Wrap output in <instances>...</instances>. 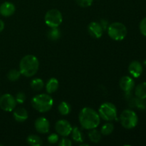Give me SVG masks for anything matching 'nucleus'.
I'll return each mask as SVG.
<instances>
[{
    "label": "nucleus",
    "instance_id": "9d476101",
    "mask_svg": "<svg viewBox=\"0 0 146 146\" xmlns=\"http://www.w3.org/2000/svg\"><path fill=\"white\" fill-rule=\"evenodd\" d=\"M34 127L36 131L41 134H45L48 133L50 128L49 121L44 117H40L35 121Z\"/></svg>",
    "mask_w": 146,
    "mask_h": 146
},
{
    "label": "nucleus",
    "instance_id": "7c9ffc66",
    "mask_svg": "<svg viewBox=\"0 0 146 146\" xmlns=\"http://www.w3.org/2000/svg\"><path fill=\"white\" fill-rule=\"evenodd\" d=\"M58 145L60 146H71L72 145V142H71L69 139H68V138L64 137V138H62V139L59 141Z\"/></svg>",
    "mask_w": 146,
    "mask_h": 146
},
{
    "label": "nucleus",
    "instance_id": "6e6552de",
    "mask_svg": "<svg viewBox=\"0 0 146 146\" xmlns=\"http://www.w3.org/2000/svg\"><path fill=\"white\" fill-rule=\"evenodd\" d=\"M17 101L15 97L9 94H3L0 96V108L4 111L11 112L16 108Z\"/></svg>",
    "mask_w": 146,
    "mask_h": 146
},
{
    "label": "nucleus",
    "instance_id": "7ed1b4c3",
    "mask_svg": "<svg viewBox=\"0 0 146 146\" xmlns=\"http://www.w3.org/2000/svg\"><path fill=\"white\" fill-rule=\"evenodd\" d=\"M54 105V100L50 95L41 94L35 96L31 99L33 108L40 113H46L51 109Z\"/></svg>",
    "mask_w": 146,
    "mask_h": 146
},
{
    "label": "nucleus",
    "instance_id": "2f4dec72",
    "mask_svg": "<svg viewBox=\"0 0 146 146\" xmlns=\"http://www.w3.org/2000/svg\"><path fill=\"white\" fill-rule=\"evenodd\" d=\"M99 24H101V27L103 28L104 31L106 30L107 29H108V26H109V24H108V22L107 21V20H106V19H101V21H100Z\"/></svg>",
    "mask_w": 146,
    "mask_h": 146
},
{
    "label": "nucleus",
    "instance_id": "c85d7f7f",
    "mask_svg": "<svg viewBox=\"0 0 146 146\" xmlns=\"http://www.w3.org/2000/svg\"><path fill=\"white\" fill-rule=\"evenodd\" d=\"M48 142L51 144H55L58 141V135L57 133H52L48 136Z\"/></svg>",
    "mask_w": 146,
    "mask_h": 146
},
{
    "label": "nucleus",
    "instance_id": "bb28decb",
    "mask_svg": "<svg viewBox=\"0 0 146 146\" xmlns=\"http://www.w3.org/2000/svg\"><path fill=\"white\" fill-rule=\"evenodd\" d=\"M76 4L81 7H88L93 4L94 0H76Z\"/></svg>",
    "mask_w": 146,
    "mask_h": 146
},
{
    "label": "nucleus",
    "instance_id": "a211bd4d",
    "mask_svg": "<svg viewBox=\"0 0 146 146\" xmlns=\"http://www.w3.org/2000/svg\"><path fill=\"white\" fill-rule=\"evenodd\" d=\"M72 138L75 142L76 143H83L84 141V135L81 130L78 127H74L72 128L71 131Z\"/></svg>",
    "mask_w": 146,
    "mask_h": 146
},
{
    "label": "nucleus",
    "instance_id": "423d86ee",
    "mask_svg": "<svg viewBox=\"0 0 146 146\" xmlns=\"http://www.w3.org/2000/svg\"><path fill=\"white\" fill-rule=\"evenodd\" d=\"M98 114L104 121H112L116 119L118 112L114 104L111 103H104L100 106Z\"/></svg>",
    "mask_w": 146,
    "mask_h": 146
},
{
    "label": "nucleus",
    "instance_id": "473e14b6",
    "mask_svg": "<svg viewBox=\"0 0 146 146\" xmlns=\"http://www.w3.org/2000/svg\"><path fill=\"white\" fill-rule=\"evenodd\" d=\"M4 27H5V24H4V22L1 19H0V33L4 30Z\"/></svg>",
    "mask_w": 146,
    "mask_h": 146
},
{
    "label": "nucleus",
    "instance_id": "f3484780",
    "mask_svg": "<svg viewBox=\"0 0 146 146\" xmlns=\"http://www.w3.org/2000/svg\"><path fill=\"white\" fill-rule=\"evenodd\" d=\"M135 94L137 98L141 99L146 98V82H143L138 84L135 89Z\"/></svg>",
    "mask_w": 146,
    "mask_h": 146
},
{
    "label": "nucleus",
    "instance_id": "6ab92c4d",
    "mask_svg": "<svg viewBox=\"0 0 146 146\" xmlns=\"http://www.w3.org/2000/svg\"><path fill=\"white\" fill-rule=\"evenodd\" d=\"M27 142L31 146H40L43 144V141L39 136L36 135H29L27 138Z\"/></svg>",
    "mask_w": 146,
    "mask_h": 146
},
{
    "label": "nucleus",
    "instance_id": "39448f33",
    "mask_svg": "<svg viewBox=\"0 0 146 146\" xmlns=\"http://www.w3.org/2000/svg\"><path fill=\"white\" fill-rule=\"evenodd\" d=\"M120 121L123 128L126 129H132L138 124V118L135 112L132 110L126 109L121 113L120 115Z\"/></svg>",
    "mask_w": 146,
    "mask_h": 146
},
{
    "label": "nucleus",
    "instance_id": "4468645a",
    "mask_svg": "<svg viewBox=\"0 0 146 146\" xmlns=\"http://www.w3.org/2000/svg\"><path fill=\"white\" fill-rule=\"evenodd\" d=\"M143 71V66L139 61H133L129 64L128 66V71L130 74L134 78H138L141 76Z\"/></svg>",
    "mask_w": 146,
    "mask_h": 146
},
{
    "label": "nucleus",
    "instance_id": "c756f323",
    "mask_svg": "<svg viewBox=\"0 0 146 146\" xmlns=\"http://www.w3.org/2000/svg\"><path fill=\"white\" fill-rule=\"evenodd\" d=\"M140 31H141V33L143 36H146V17L144 18L143 19H142V21L140 23Z\"/></svg>",
    "mask_w": 146,
    "mask_h": 146
},
{
    "label": "nucleus",
    "instance_id": "b1692460",
    "mask_svg": "<svg viewBox=\"0 0 146 146\" xmlns=\"http://www.w3.org/2000/svg\"><path fill=\"white\" fill-rule=\"evenodd\" d=\"M48 38L52 41H56L61 37V31L58 29V27L56 28H51V29L48 31Z\"/></svg>",
    "mask_w": 146,
    "mask_h": 146
},
{
    "label": "nucleus",
    "instance_id": "dca6fc26",
    "mask_svg": "<svg viewBox=\"0 0 146 146\" xmlns=\"http://www.w3.org/2000/svg\"><path fill=\"white\" fill-rule=\"evenodd\" d=\"M58 81L56 78H50L46 85V90L48 94H54L58 88Z\"/></svg>",
    "mask_w": 146,
    "mask_h": 146
},
{
    "label": "nucleus",
    "instance_id": "72a5a7b5",
    "mask_svg": "<svg viewBox=\"0 0 146 146\" xmlns=\"http://www.w3.org/2000/svg\"><path fill=\"white\" fill-rule=\"evenodd\" d=\"M143 64H144V66H145L146 67V59L145 60V61H144V62H143Z\"/></svg>",
    "mask_w": 146,
    "mask_h": 146
},
{
    "label": "nucleus",
    "instance_id": "a878e982",
    "mask_svg": "<svg viewBox=\"0 0 146 146\" xmlns=\"http://www.w3.org/2000/svg\"><path fill=\"white\" fill-rule=\"evenodd\" d=\"M21 72L19 70L11 69L7 74V78L11 81H16L20 78Z\"/></svg>",
    "mask_w": 146,
    "mask_h": 146
},
{
    "label": "nucleus",
    "instance_id": "ddd939ff",
    "mask_svg": "<svg viewBox=\"0 0 146 146\" xmlns=\"http://www.w3.org/2000/svg\"><path fill=\"white\" fill-rule=\"evenodd\" d=\"M16 11V7L13 3L5 1L0 5V14L4 17L12 16Z\"/></svg>",
    "mask_w": 146,
    "mask_h": 146
},
{
    "label": "nucleus",
    "instance_id": "4be33fe9",
    "mask_svg": "<svg viewBox=\"0 0 146 146\" xmlns=\"http://www.w3.org/2000/svg\"><path fill=\"white\" fill-rule=\"evenodd\" d=\"M58 110L60 114H61L62 115H66L70 113L71 108V106L68 103L65 102V101H63V102L60 103V104L58 105Z\"/></svg>",
    "mask_w": 146,
    "mask_h": 146
},
{
    "label": "nucleus",
    "instance_id": "f8f14e48",
    "mask_svg": "<svg viewBox=\"0 0 146 146\" xmlns=\"http://www.w3.org/2000/svg\"><path fill=\"white\" fill-rule=\"evenodd\" d=\"M88 31L92 37L96 38H99L103 35L104 29H103L99 23L93 21L88 24Z\"/></svg>",
    "mask_w": 146,
    "mask_h": 146
},
{
    "label": "nucleus",
    "instance_id": "f257e3e1",
    "mask_svg": "<svg viewBox=\"0 0 146 146\" xmlns=\"http://www.w3.org/2000/svg\"><path fill=\"white\" fill-rule=\"evenodd\" d=\"M78 121L83 128L91 130L96 128L101 123V117L93 108L86 107L81 109L78 115Z\"/></svg>",
    "mask_w": 146,
    "mask_h": 146
},
{
    "label": "nucleus",
    "instance_id": "aec40b11",
    "mask_svg": "<svg viewBox=\"0 0 146 146\" xmlns=\"http://www.w3.org/2000/svg\"><path fill=\"white\" fill-rule=\"evenodd\" d=\"M88 138L91 142L97 143L100 142V141L101 140V132L96 130V128L91 129L88 133Z\"/></svg>",
    "mask_w": 146,
    "mask_h": 146
},
{
    "label": "nucleus",
    "instance_id": "9b49d317",
    "mask_svg": "<svg viewBox=\"0 0 146 146\" xmlns=\"http://www.w3.org/2000/svg\"><path fill=\"white\" fill-rule=\"evenodd\" d=\"M120 88L122 89L125 93H130L135 86V81L131 78V76H125L122 77L120 80L119 82Z\"/></svg>",
    "mask_w": 146,
    "mask_h": 146
},
{
    "label": "nucleus",
    "instance_id": "f704fd0d",
    "mask_svg": "<svg viewBox=\"0 0 146 146\" xmlns=\"http://www.w3.org/2000/svg\"></svg>",
    "mask_w": 146,
    "mask_h": 146
},
{
    "label": "nucleus",
    "instance_id": "20e7f679",
    "mask_svg": "<svg viewBox=\"0 0 146 146\" xmlns=\"http://www.w3.org/2000/svg\"><path fill=\"white\" fill-rule=\"evenodd\" d=\"M107 30L110 38L115 41H122L127 35L126 27L121 22H113L109 24Z\"/></svg>",
    "mask_w": 146,
    "mask_h": 146
},
{
    "label": "nucleus",
    "instance_id": "f03ea898",
    "mask_svg": "<svg viewBox=\"0 0 146 146\" xmlns=\"http://www.w3.org/2000/svg\"><path fill=\"white\" fill-rule=\"evenodd\" d=\"M39 68V61L34 55L25 56L19 62V71L21 75L26 77H32L35 75Z\"/></svg>",
    "mask_w": 146,
    "mask_h": 146
},
{
    "label": "nucleus",
    "instance_id": "5701e85b",
    "mask_svg": "<svg viewBox=\"0 0 146 146\" xmlns=\"http://www.w3.org/2000/svg\"><path fill=\"white\" fill-rule=\"evenodd\" d=\"M131 106L132 107H136L138 109L143 110L146 108V102L145 99H141V98H133L131 101Z\"/></svg>",
    "mask_w": 146,
    "mask_h": 146
},
{
    "label": "nucleus",
    "instance_id": "0eeeda50",
    "mask_svg": "<svg viewBox=\"0 0 146 146\" xmlns=\"http://www.w3.org/2000/svg\"><path fill=\"white\" fill-rule=\"evenodd\" d=\"M46 24L50 28L58 27L63 21L62 14L61 11L56 9L48 10L44 17Z\"/></svg>",
    "mask_w": 146,
    "mask_h": 146
},
{
    "label": "nucleus",
    "instance_id": "393cba45",
    "mask_svg": "<svg viewBox=\"0 0 146 146\" xmlns=\"http://www.w3.org/2000/svg\"><path fill=\"white\" fill-rule=\"evenodd\" d=\"M114 130L113 124L111 123H106L104 124L101 129V133L103 135H109L113 133Z\"/></svg>",
    "mask_w": 146,
    "mask_h": 146
},
{
    "label": "nucleus",
    "instance_id": "cd10ccee",
    "mask_svg": "<svg viewBox=\"0 0 146 146\" xmlns=\"http://www.w3.org/2000/svg\"><path fill=\"white\" fill-rule=\"evenodd\" d=\"M15 99L17 103H18V104H23V103H24V101H25L26 100L25 94L23 92H19L18 94L16 95Z\"/></svg>",
    "mask_w": 146,
    "mask_h": 146
},
{
    "label": "nucleus",
    "instance_id": "1a4fd4ad",
    "mask_svg": "<svg viewBox=\"0 0 146 146\" xmlns=\"http://www.w3.org/2000/svg\"><path fill=\"white\" fill-rule=\"evenodd\" d=\"M72 128L71 123L66 120H59L55 125V129L57 134L63 137L68 136L71 133Z\"/></svg>",
    "mask_w": 146,
    "mask_h": 146
},
{
    "label": "nucleus",
    "instance_id": "412c9836",
    "mask_svg": "<svg viewBox=\"0 0 146 146\" xmlns=\"http://www.w3.org/2000/svg\"><path fill=\"white\" fill-rule=\"evenodd\" d=\"M30 86H31V88H32L33 90L36 91H41V90L43 89L44 86V83L42 79L38 78H34L32 81H31V84H30Z\"/></svg>",
    "mask_w": 146,
    "mask_h": 146
},
{
    "label": "nucleus",
    "instance_id": "2eb2a0df",
    "mask_svg": "<svg viewBox=\"0 0 146 146\" xmlns=\"http://www.w3.org/2000/svg\"><path fill=\"white\" fill-rule=\"evenodd\" d=\"M13 115L17 122H24L28 118V112L25 108L19 107L14 110Z\"/></svg>",
    "mask_w": 146,
    "mask_h": 146
}]
</instances>
